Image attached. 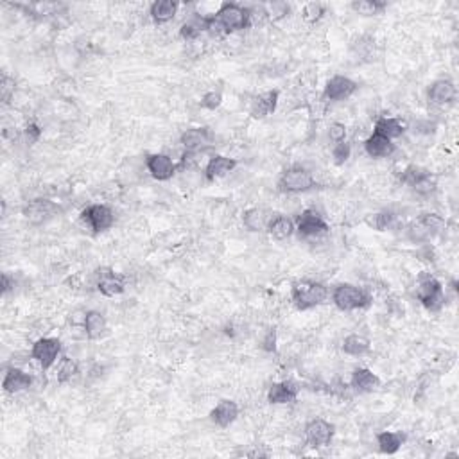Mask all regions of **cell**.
I'll return each instance as SVG.
<instances>
[{"label":"cell","mask_w":459,"mask_h":459,"mask_svg":"<svg viewBox=\"0 0 459 459\" xmlns=\"http://www.w3.org/2000/svg\"><path fill=\"white\" fill-rule=\"evenodd\" d=\"M416 298L429 312H439L445 305V291L442 282L430 273H422L416 282Z\"/></svg>","instance_id":"3"},{"label":"cell","mask_w":459,"mask_h":459,"mask_svg":"<svg viewBox=\"0 0 459 459\" xmlns=\"http://www.w3.org/2000/svg\"><path fill=\"white\" fill-rule=\"evenodd\" d=\"M0 96H2V103L8 104L11 97L15 96V79L9 78L8 74L2 75V83H0Z\"/></svg>","instance_id":"40"},{"label":"cell","mask_w":459,"mask_h":459,"mask_svg":"<svg viewBox=\"0 0 459 459\" xmlns=\"http://www.w3.org/2000/svg\"><path fill=\"white\" fill-rule=\"evenodd\" d=\"M350 386L356 389L357 393H373V391L381 388V379L372 370L357 368L352 372Z\"/></svg>","instance_id":"23"},{"label":"cell","mask_w":459,"mask_h":459,"mask_svg":"<svg viewBox=\"0 0 459 459\" xmlns=\"http://www.w3.org/2000/svg\"><path fill=\"white\" fill-rule=\"evenodd\" d=\"M407 126L402 119L397 117H388L382 115L375 120V126H373V133H379L382 137L389 138V140H395V138H400L404 133H406Z\"/></svg>","instance_id":"24"},{"label":"cell","mask_w":459,"mask_h":459,"mask_svg":"<svg viewBox=\"0 0 459 459\" xmlns=\"http://www.w3.org/2000/svg\"><path fill=\"white\" fill-rule=\"evenodd\" d=\"M237 418H239V406H237V402L233 400H221L214 409L210 411V420L212 423H215L221 429H226V427L232 425L235 422Z\"/></svg>","instance_id":"20"},{"label":"cell","mask_w":459,"mask_h":459,"mask_svg":"<svg viewBox=\"0 0 459 459\" xmlns=\"http://www.w3.org/2000/svg\"><path fill=\"white\" fill-rule=\"evenodd\" d=\"M328 300V287L316 280H298L291 287V302L298 310H310Z\"/></svg>","instance_id":"1"},{"label":"cell","mask_w":459,"mask_h":459,"mask_svg":"<svg viewBox=\"0 0 459 459\" xmlns=\"http://www.w3.org/2000/svg\"><path fill=\"white\" fill-rule=\"evenodd\" d=\"M347 126L343 122H332L330 128H328V138L334 144H341V142L347 140Z\"/></svg>","instance_id":"41"},{"label":"cell","mask_w":459,"mask_h":459,"mask_svg":"<svg viewBox=\"0 0 459 459\" xmlns=\"http://www.w3.org/2000/svg\"><path fill=\"white\" fill-rule=\"evenodd\" d=\"M214 18L223 25L226 34L245 31L252 25V11L245 6L237 2H224L219 6V9L214 13Z\"/></svg>","instance_id":"2"},{"label":"cell","mask_w":459,"mask_h":459,"mask_svg":"<svg viewBox=\"0 0 459 459\" xmlns=\"http://www.w3.org/2000/svg\"><path fill=\"white\" fill-rule=\"evenodd\" d=\"M271 219H273V214L265 208H249L242 214V223L249 232H264L268 230Z\"/></svg>","instance_id":"27"},{"label":"cell","mask_w":459,"mask_h":459,"mask_svg":"<svg viewBox=\"0 0 459 459\" xmlns=\"http://www.w3.org/2000/svg\"><path fill=\"white\" fill-rule=\"evenodd\" d=\"M13 287H15V278H11V277H9L8 273H4V275H2V293H4V294H8L9 291L13 289Z\"/></svg>","instance_id":"45"},{"label":"cell","mask_w":459,"mask_h":459,"mask_svg":"<svg viewBox=\"0 0 459 459\" xmlns=\"http://www.w3.org/2000/svg\"><path fill=\"white\" fill-rule=\"evenodd\" d=\"M335 435L334 423L323 420V418H314L307 422L305 425V442L312 449H321L330 445L332 438Z\"/></svg>","instance_id":"12"},{"label":"cell","mask_w":459,"mask_h":459,"mask_svg":"<svg viewBox=\"0 0 459 459\" xmlns=\"http://www.w3.org/2000/svg\"><path fill=\"white\" fill-rule=\"evenodd\" d=\"M235 167V158L215 154V156H212L210 160L207 161V166H205V178H207L208 182H215V180L224 178V176H228L230 173H233Z\"/></svg>","instance_id":"19"},{"label":"cell","mask_w":459,"mask_h":459,"mask_svg":"<svg viewBox=\"0 0 459 459\" xmlns=\"http://www.w3.org/2000/svg\"><path fill=\"white\" fill-rule=\"evenodd\" d=\"M435 122H429V120H425V122H418L416 126H414V133H432L435 131Z\"/></svg>","instance_id":"44"},{"label":"cell","mask_w":459,"mask_h":459,"mask_svg":"<svg viewBox=\"0 0 459 459\" xmlns=\"http://www.w3.org/2000/svg\"><path fill=\"white\" fill-rule=\"evenodd\" d=\"M332 302L343 312H354V310L364 309L372 302V296L360 287L352 284H340L332 291Z\"/></svg>","instance_id":"5"},{"label":"cell","mask_w":459,"mask_h":459,"mask_svg":"<svg viewBox=\"0 0 459 459\" xmlns=\"http://www.w3.org/2000/svg\"><path fill=\"white\" fill-rule=\"evenodd\" d=\"M78 373L79 364L75 363L74 359H71V357H63L58 366V372H56V381H58L59 384H66V382H71Z\"/></svg>","instance_id":"33"},{"label":"cell","mask_w":459,"mask_h":459,"mask_svg":"<svg viewBox=\"0 0 459 459\" xmlns=\"http://www.w3.org/2000/svg\"><path fill=\"white\" fill-rule=\"evenodd\" d=\"M262 348L269 354L277 352V330H275V328L268 330V334L264 335V340H262Z\"/></svg>","instance_id":"43"},{"label":"cell","mask_w":459,"mask_h":459,"mask_svg":"<svg viewBox=\"0 0 459 459\" xmlns=\"http://www.w3.org/2000/svg\"><path fill=\"white\" fill-rule=\"evenodd\" d=\"M223 104V94L221 92H207L203 97H201V106L205 108V110H210V112H214V110H217V108Z\"/></svg>","instance_id":"39"},{"label":"cell","mask_w":459,"mask_h":459,"mask_svg":"<svg viewBox=\"0 0 459 459\" xmlns=\"http://www.w3.org/2000/svg\"><path fill=\"white\" fill-rule=\"evenodd\" d=\"M81 219L83 223L90 228L94 233L106 232L110 228L115 224V214L108 205L103 203H94L90 207H87L81 214Z\"/></svg>","instance_id":"8"},{"label":"cell","mask_w":459,"mask_h":459,"mask_svg":"<svg viewBox=\"0 0 459 459\" xmlns=\"http://www.w3.org/2000/svg\"><path fill=\"white\" fill-rule=\"evenodd\" d=\"M316 187L314 174L303 166L287 167L278 178V189L284 194H303Z\"/></svg>","instance_id":"4"},{"label":"cell","mask_w":459,"mask_h":459,"mask_svg":"<svg viewBox=\"0 0 459 459\" xmlns=\"http://www.w3.org/2000/svg\"><path fill=\"white\" fill-rule=\"evenodd\" d=\"M268 232L275 240H287L296 232V224L287 215H273V219L269 221Z\"/></svg>","instance_id":"29"},{"label":"cell","mask_w":459,"mask_h":459,"mask_svg":"<svg viewBox=\"0 0 459 459\" xmlns=\"http://www.w3.org/2000/svg\"><path fill=\"white\" fill-rule=\"evenodd\" d=\"M296 232L303 239H314V237L325 235V233L330 230L328 223L323 219V215H319L318 212L309 208V210H303L296 219Z\"/></svg>","instance_id":"11"},{"label":"cell","mask_w":459,"mask_h":459,"mask_svg":"<svg viewBox=\"0 0 459 459\" xmlns=\"http://www.w3.org/2000/svg\"><path fill=\"white\" fill-rule=\"evenodd\" d=\"M203 31V17H199L196 22H187V24L182 25V29H180V36L187 42H192L196 38L201 34Z\"/></svg>","instance_id":"35"},{"label":"cell","mask_w":459,"mask_h":459,"mask_svg":"<svg viewBox=\"0 0 459 459\" xmlns=\"http://www.w3.org/2000/svg\"><path fill=\"white\" fill-rule=\"evenodd\" d=\"M145 167H147V173H150L154 180H158V182H167V180H170L174 174H176V169H178V166L174 163L173 158L163 153L147 154V158H145Z\"/></svg>","instance_id":"15"},{"label":"cell","mask_w":459,"mask_h":459,"mask_svg":"<svg viewBox=\"0 0 459 459\" xmlns=\"http://www.w3.org/2000/svg\"><path fill=\"white\" fill-rule=\"evenodd\" d=\"M343 352L350 357H363L370 352L372 348V341L363 334H350L343 340Z\"/></svg>","instance_id":"31"},{"label":"cell","mask_w":459,"mask_h":459,"mask_svg":"<svg viewBox=\"0 0 459 459\" xmlns=\"http://www.w3.org/2000/svg\"><path fill=\"white\" fill-rule=\"evenodd\" d=\"M180 4L174 0H156L150 8V15L156 24H167L178 15Z\"/></svg>","instance_id":"30"},{"label":"cell","mask_w":459,"mask_h":459,"mask_svg":"<svg viewBox=\"0 0 459 459\" xmlns=\"http://www.w3.org/2000/svg\"><path fill=\"white\" fill-rule=\"evenodd\" d=\"M323 15H325V6L319 2H309L302 9V17L307 24H316Z\"/></svg>","instance_id":"36"},{"label":"cell","mask_w":459,"mask_h":459,"mask_svg":"<svg viewBox=\"0 0 459 459\" xmlns=\"http://www.w3.org/2000/svg\"><path fill=\"white\" fill-rule=\"evenodd\" d=\"M368 224L379 230V232H388V230H393L397 226V215L389 210L379 212V214L373 215V219L368 221Z\"/></svg>","instance_id":"34"},{"label":"cell","mask_w":459,"mask_h":459,"mask_svg":"<svg viewBox=\"0 0 459 459\" xmlns=\"http://www.w3.org/2000/svg\"><path fill=\"white\" fill-rule=\"evenodd\" d=\"M59 356H61V341L56 337H40L31 348V357L43 372L52 368Z\"/></svg>","instance_id":"9"},{"label":"cell","mask_w":459,"mask_h":459,"mask_svg":"<svg viewBox=\"0 0 459 459\" xmlns=\"http://www.w3.org/2000/svg\"><path fill=\"white\" fill-rule=\"evenodd\" d=\"M445 226L443 217L438 214H422L414 223L407 228V235L413 242H427V240L435 239Z\"/></svg>","instance_id":"7"},{"label":"cell","mask_w":459,"mask_h":459,"mask_svg":"<svg viewBox=\"0 0 459 459\" xmlns=\"http://www.w3.org/2000/svg\"><path fill=\"white\" fill-rule=\"evenodd\" d=\"M400 182L409 187V189H413L416 194L422 196L435 192L436 187H438V180H436L435 174L418 166H409L402 170Z\"/></svg>","instance_id":"6"},{"label":"cell","mask_w":459,"mask_h":459,"mask_svg":"<svg viewBox=\"0 0 459 459\" xmlns=\"http://www.w3.org/2000/svg\"><path fill=\"white\" fill-rule=\"evenodd\" d=\"M357 83L354 79L347 78V75H334L325 85V92L323 96L325 99L332 101V103H340V101H347L357 92Z\"/></svg>","instance_id":"14"},{"label":"cell","mask_w":459,"mask_h":459,"mask_svg":"<svg viewBox=\"0 0 459 459\" xmlns=\"http://www.w3.org/2000/svg\"><path fill=\"white\" fill-rule=\"evenodd\" d=\"M278 90H269L261 94V96H256L255 99L252 101V106H249V113H252L253 119H265L268 115L275 113L278 106Z\"/></svg>","instance_id":"21"},{"label":"cell","mask_w":459,"mask_h":459,"mask_svg":"<svg viewBox=\"0 0 459 459\" xmlns=\"http://www.w3.org/2000/svg\"><path fill=\"white\" fill-rule=\"evenodd\" d=\"M262 8H264V13L268 15L269 18H271V20H280V18H286L291 11L289 4H286V2H271V4L262 6Z\"/></svg>","instance_id":"37"},{"label":"cell","mask_w":459,"mask_h":459,"mask_svg":"<svg viewBox=\"0 0 459 459\" xmlns=\"http://www.w3.org/2000/svg\"><path fill=\"white\" fill-rule=\"evenodd\" d=\"M126 278L115 273L113 269H101L97 273V291L106 298H115L124 293Z\"/></svg>","instance_id":"16"},{"label":"cell","mask_w":459,"mask_h":459,"mask_svg":"<svg viewBox=\"0 0 459 459\" xmlns=\"http://www.w3.org/2000/svg\"><path fill=\"white\" fill-rule=\"evenodd\" d=\"M458 97V88L452 81L449 79H438L435 83L430 85L427 90V99L429 103L436 104V106H447L452 104Z\"/></svg>","instance_id":"17"},{"label":"cell","mask_w":459,"mask_h":459,"mask_svg":"<svg viewBox=\"0 0 459 459\" xmlns=\"http://www.w3.org/2000/svg\"><path fill=\"white\" fill-rule=\"evenodd\" d=\"M83 328L88 340H101L108 332L106 316L99 310H88V312H85Z\"/></svg>","instance_id":"26"},{"label":"cell","mask_w":459,"mask_h":459,"mask_svg":"<svg viewBox=\"0 0 459 459\" xmlns=\"http://www.w3.org/2000/svg\"><path fill=\"white\" fill-rule=\"evenodd\" d=\"M350 156H352V145L348 144L347 140L334 145V150H332V158H334L335 166H343V163H347Z\"/></svg>","instance_id":"38"},{"label":"cell","mask_w":459,"mask_h":459,"mask_svg":"<svg viewBox=\"0 0 459 459\" xmlns=\"http://www.w3.org/2000/svg\"><path fill=\"white\" fill-rule=\"evenodd\" d=\"M24 135H25V140H27V144H34V142H38L40 140V137H42V129H40V126L38 124L31 122V124L25 126Z\"/></svg>","instance_id":"42"},{"label":"cell","mask_w":459,"mask_h":459,"mask_svg":"<svg viewBox=\"0 0 459 459\" xmlns=\"http://www.w3.org/2000/svg\"><path fill=\"white\" fill-rule=\"evenodd\" d=\"M364 151L370 158H389L397 151V145L393 144V140L382 137L379 133H372L364 140Z\"/></svg>","instance_id":"22"},{"label":"cell","mask_w":459,"mask_h":459,"mask_svg":"<svg viewBox=\"0 0 459 459\" xmlns=\"http://www.w3.org/2000/svg\"><path fill=\"white\" fill-rule=\"evenodd\" d=\"M31 386H33V375H29V373L20 368H9L4 375V381H2V389L8 395H17L22 393V391H27Z\"/></svg>","instance_id":"18"},{"label":"cell","mask_w":459,"mask_h":459,"mask_svg":"<svg viewBox=\"0 0 459 459\" xmlns=\"http://www.w3.org/2000/svg\"><path fill=\"white\" fill-rule=\"evenodd\" d=\"M59 207L50 199H43L38 198L29 201V203L25 205L22 214H24L25 221L29 224H34V226H40V224L49 223L50 219H54L56 215H58Z\"/></svg>","instance_id":"10"},{"label":"cell","mask_w":459,"mask_h":459,"mask_svg":"<svg viewBox=\"0 0 459 459\" xmlns=\"http://www.w3.org/2000/svg\"><path fill=\"white\" fill-rule=\"evenodd\" d=\"M298 398V388L293 384V382H275L271 384L268 391V402L269 404H293L294 400Z\"/></svg>","instance_id":"25"},{"label":"cell","mask_w":459,"mask_h":459,"mask_svg":"<svg viewBox=\"0 0 459 459\" xmlns=\"http://www.w3.org/2000/svg\"><path fill=\"white\" fill-rule=\"evenodd\" d=\"M214 140V135L208 128H191L185 129L180 137V144L187 154H198L205 151Z\"/></svg>","instance_id":"13"},{"label":"cell","mask_w":459,"mask_h":459,"mask_svg":"<svg viewBox=\"0 0 459 459\" xmlns=\"http://www.w3.org/2000/svg\"><path fill=\"white\" fill-rule=\"evenodd\" d=\"M404 443H406V435L397 432V430H382V432L377 435V445H379V451L382 454H397Z\"/></svg>","instance_id":"28"},{"label":"cell","mask_w":459,"mask_h":459,"mask_svg":"<svg viewBox=\"0 0 459 459\" xmlns=\"http://www.w3.org/2000/svg\"><path fill=\"white\" fill-rule=\"evenodd\" d=\"M386 2L381 0H356L352 2V9L360 15V17H375V15H381L386 9Z\"/></svg>","instance_id":"32"}]
</instances>
